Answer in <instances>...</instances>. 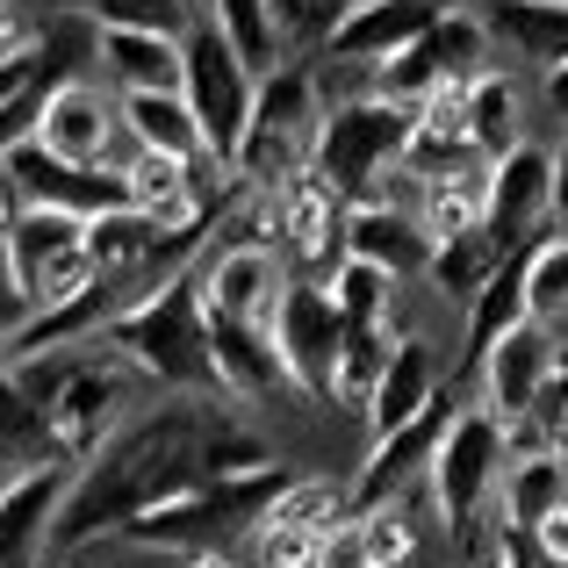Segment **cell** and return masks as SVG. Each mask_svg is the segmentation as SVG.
<instances>
[{
  "instance_id": "6da1fadb",
  "label": "cell",
  "mask_w": 568,
  "mask_h": 568,
  "mask_svg": "<svg viewBox=\"0 0 568 568\" xmlns=\"http://www.w3.org/2000/svg\"><path fill=\"white\" fill-rule=\"evenodd\" d=\"M266 439L237 417V396H173L152 417L123 425L94 460H80L65 511H58L51 555H87L94 540H115L138 511L181 497L209 475L266 468Z\"/></svg>"
},
{
  "instance_id": "7a4b0ae2",
  "label": "cell",
  "mask_w": 568,
  "mask_h": 568,
  "mask_svg": "<svg viewBox=\"0 0 568 568\" xmlns=\"http://www.w3.org/2000/svg\"><path fill=\"white\" fill-rule=\"evenodd\" d=\"M101 338H109L130 367H144L159 388H181V396H223L216 338H209V303H202V260L173 266L152 295H138L123 317L101 324Z\"/></svg>"
},
{
  "instance_id": "3957f363",
  "label": "cell",
  "mask_w": 568,
  "mask_h": 568,
  "mask_svg": "<svg viewBox=\"0 0 568 568\" xmlns=\"http://www.w3.org/2000/svg\"><path fill=\"white\" fill-rule=\"evenodd\" d=\"M14 375L43 403V417H51V432H58V454L94 460L101 446L115 439V417L130 410V382H138L144 367H130L109 338H80V346H51V353L14 361Z\"/></svg>"
},
{
  "instance_id": "277c9868",
  "label": "cell",
  "mask_w": 568,
  "mask_h": 568,
  "mask_svg": "<svg viewBox=\"0 0 568 568\" xmlns=\"http://www.w3.org/2000/svg\"><path fill=\"white\" fill-rule=\"evenodd\" d=\"M281 489H288V468H281V460H266V468H252V475H209V483L181 489V497L138 511L115 540L144 547V555H231L237 540H252V532L266 526Z\"/></svg>"
},
{
  "instance_id": "5b68a950",
  "label": "cell",
  "mask_w": 568,
  "mask_h": 568,
  "mask_svg": "<svg viewBox=\"0 0 568 568\" xmlns=\"http://www.w3.org/2000/svg\"><path fill=\"white\" fill-rule=\"evenodd\" d=\"M324 130V101H317V72L310 65H266L260 72V101H252V123L237 138L231 173L252 194H281L310 173V152H317Z\"/></svg>"
},
{
  "instance_id": "8992f818",
  "label": "cell",
  "mask_w": 568,
  "mask_h": 568,
  "mask_svg": "<svg viewBox=\"0 0 568 568\" xmlns=\"http://www.w3.org/2000/svg\"><path fill=\"white\" fill-rule=\"evenodd\" d=\"M417 130L410 101H388V94H361L346 109L324 115L317 130V152H310V173L338 194V202H367L388 173H403V144Z\"/></svg>"
},
{
  "instance_id": "52a82bcc",
  "label": "cell",
  "mask_w": 568,
  "mask_h": 568,
  "mask_svg": "<svg viewBox=\"0 0 568 568\" xmlns=\"http://www.w3.org/2000/svg\"><path fill=\"white\" fill-rule=\"evenodd\" d=\"M181 94L194 101V115H202L209 159L231 173L237 138H245V123H252V101H260V65H252V58L237 51L209 14L187 29V87H181Z\"/></svg>"
},
{
  "instance_id": "ba28073f",
  "label": "cell",
  "mask_w": 568,
  "mask_h": 568,
  "mask_svg": "<svg viewBox=\"0 0 568 568\" xmlns=\"http://www.w3.org/2000/svg\"><path fill=\"white\" fill-rule=\"evenodd\" d=\"M504 468H511V454H504V417L489 410H454V425H446L439 454H432V504H439L446 532H475V518H483L489 489L504 483Z\"/></svg>"
},
{
  "instance_id": "9c48e42d",
  "label": "cell",
  "mask_w": 568,
  "mask_h": 568,
  "mask_svg": "<svg viewBox=\"0 0 568 568\" xmlns=\"http://www.w3.org/2000/svg\"><path fill=\"white\" fill-rule=\"evenodd\" d=\"M8 274H14V288H22L37 310H51V303H65V295H80L87 281H94L87 216L22 202V216H14V231H8Z\"/></svg>"
},
{
  "instance_id": "30bf717a",
  "label": "cell",
  "mask_w": 568,
  "mask_h": 568,
  "mask_svg": "<svg viewBox=\"0 0 568 568\" xmlns=\"http://www.w3.org/2000/svg\"><path fill=\"white\" fill-rule=\"evenodd\" d=\"M483 58H489V14H475V8H439L425 37L403 43L396 58H382V65H375V94L410 101V109H417V101L439 94V87L475 80V72H483Z\"/></svg>"
},
{
  "instance_id": "8fae6325",
  "label": "cell",
  "mask_w": 568,
  "mask_h": 568,
  "mask_svg": "<svg viewBox=\"0 0 568 568\" xmlns=\"http://www.w3.org/2000/svg\"><path fill=\"white\" fill-rule=\"evenodd\" d=\"M338 346H346V310L324 281H288L274 310V353L288 367L295 396L310 403H338Z\"/></svg>"
},
{
  "instance_id": "7c38bea8",
  "label": "cell",
  "mask_w": 568,
  "mask_h": 568,
  "mask_svg": "<svg viewBox=\"0 0 568 568\" xmlns=\"http://www.w3.org/2000/svg\"><path fill=\"white\" fill-rule=\"evenodd\" d=\"M483 231L497 237V252H532L547 231H555V152L540 144H518V152L489 159V209Z\"/></svg>"
},
{
  "instance_id": "4fadbf2b",
  "label": "cell",
  "mask_w": 568,
  "mask_h": 568,
  "mask_svg": "<svg viewBox=\"0 0 568 568\" xmlns=\"http://www.w3.org/2000/svg\"><path fill=\"white\" fill-rule=\"evenodd\" d=\"M8 173L22 187V202L37 209H72V216H115V209H138V187H130L123 166H80V159H58L43 152L37 138H22L8 152Z\"/></svg>"
},
{
  "instance_id": "5bb4252c",
  "label": "cell",
  "mask_w": 568,
  "mask_h": 568,
  "mask_svg": "<svg viewBox=\"0 0 568 568\" xmlns=\"http://www.w3.org/2000/svg\"><path fill=\"white\" fill-rule=\"evenodd\" d=\"M72 483H80V460H37V468H14V483L0 489V568H43Z\"/></svg>"
},
{
  "instance_id": "9a60e30c",
  "label": "cell",
  "mask_w": 568,
  "mask_h": 568,
  "mask_svg": "<svg viewBox=\"0 0 568 568\" xmlns=\"http://www.w3.org/2000/svg\"><path fill=\"white\" fill-rule=\"evenodd\" d=\"M460 403L454 396H432V410H417L410 425L382 432L375 446H367L361 475H353V511H375V504H396L403 489L417 483V475H432V454H439L446 425H454Z\"/></svg>"
},
{
  "instance_id": "2e32d148",
  "label": "cell",
  "mask_w": 568,
  "mask_h": 568,
  "mask_svg": "<svg viewBox=\"0 0 568 568\" xmlns=\"http://www.w3.org/2000/svg\"><path fill=\"white\" fill-rule=\"evenodd\" d=\"M281 295H288V266H281V245H266V237H237L202 260V303L216 317L274 324Z\"/></svg>"
},
{
  "instance_id": "e0dca14e",
  "label": "cell",
  "mask_w": 568,
  "mask_h": 568,
  "mask_svg": "<svg viewBox=\"0 0 568 568\" xmlns=\"http://www.w3.org/2000/svg\"><path fill=\"white\" fill-rule=\"evenodd\" d=\"M123 130H130L123 109H115L87 72H72V80H58L51 101H43L37 144L58 152V159H80V166H115V138H123Z\"/></svg>"
},
{
  "instance_id": "ac0fdd59",
  "label": "cell",
  "mask_w": 568,
  "mask_h": 568,
  "mask_svg": "<svg viewBox=\"0 0 568 568\" xmlns=\"http://www.w3.org/2000/svg\"><path fill=\"white\" fill-rule=\"evenodd\" d=\"M94 65L123 94H181L187 37H166V29H94Z\"/></svg>"
},
{
  "instance_id": "d6986e66",
  "label": "cell",
  "mask_w": 568,
  "mask_h": 568,
  "mask_svg": "<svg viewBox=\"0 0 568 568\" xmlns=\"http://www.w3.org/2000/svg\"><path fill=\"white\" fill-rule=\"evenodd\" d=\"M555 338H547V324L540 317H526L518 324V332H504L497 346L483 353V367H475V375H483V403L497 417H526L532 410V396H540V382L555 375Z\"/></svg>"
},
{
  "instance_id": "ffe728a7",
  "label": "cell",
  "mask_w": 568,
  "mask_h": 568,
  "mask_svg": "<svg viewBox=\"0 0 568 568\" xmlns=\"http://www.w3.org/2000/svg\"><path fill=\"white\" fill-rule=\"evenodd\" d=\"M209 338H216L223 396L266 403V396H281V388H295L288 367H281V353H274V324H245V317H216V310H209Z\"/></svg>"
},
{
  "instance_id": "44dd1931",
  "label": "cell",
  "mask_w": 568,
  "mask_h": 568,
  "mask_svg": "<svg viewBox=\"0 0 568 568\" xmlns=\"http://www.w3.org/2000/svg\"><path fill=\"white\" fill-rule=\"evenodd\" d=\"M346 252L388 266V274L403 281V274H417V266H432V231L410 216V209L367 194V202H346Z\"/></svg>"
},
{
  "instance_id": "7402d4cb",
  "label": "cell",
  "mask_w": 568,
  "mask_h": 568,
  "mask_svg": "<svg viewBox=\"0 0 568 568\" xmlns=\"http://www.w3.org/2000/svg\"><path fill=\"white\" fill-rule=\"evenodd\" d=\"M432 0H353V14L332 29V43L324 51L346 58V65H382V58H396L403 43H417L432 29Z\"/></svg>"
},
{
  "instance_id": "603a6c76",
  "label": "cell",
  "mask_w": 568,
  "mask_h": 568,
  "mask_svg": "<svg viewBox=\"0 0 568 568\" xmlns=\"http://www.w3.org/2000/svg\"><path fill=\"white\" fill-rule=\"evenodd\" d=\"M432 396H439V367H432V346L425 338H396V353H388V375L382 388L367 396V432H396L410 425L417 410H432Z\"/></svg>"
},
{
  "instance_id": "cb8c5ba5",
  "label": "cell",
  "mask_w": 568,
  "mask_h": 568,
  "mask_svg": "<svg viewBox=\"0 0 568 568\" xmlns=\"http://www.w3.org/2000/svg\"><path fill=\"white\" fill-rule=\"evenodd\" d=\"M123 123H130V144L144 152H173V159H209V138H202V115H194L187 94H123Z\"/></svg>"
},
{
  "instance_id": "d4e9b609",
  "label": "cell",
  "mask_w": 568,
  "mask_h": 568,
  "mask_svg": "<svg viewBox=\"0 0 568 568\" xmlns=\"http://www.w3.org/2000/svg\"><path fill=\"white\" fill-rule=\"evenodd\" d=\"M526 317H532V295H526V252H511V260H504L497 274L483 281V295L468 303V353H460V367H483V353L497 346L504 332H518Z\"/></svg>"
},
{
  "instance_id": "484cf974",
  "label": "cell",
  "mask_w": 568,
  "mask_h": 568,
  "mask_svg": "<svg viewBox=\"0 0 568 568\" xmlns=\"http://www.w3.org/2000/svg\"><path fill=\"white\" fill-rule=\"evenodd\" d=\"M37 460H65L58 432L43 403L29 396V382L14 375V361H0V468H37Z\"/></svg>"
},
{
  "instance_id": "4316f807",
  "label": "cell",
  "mask_w": 568,
  "mask_h": 568,
  "mask_svg": "<svg viewBox=\"0 0 568 568\" xmlns=\"http://www.w3.org/2000/svg\"><path fill=\"white\" fill-rule=\"evenodd\" d=\"M489 37L504 51L532 58V65H561L568 58V0H497L489 8Z\"/></svg>"
},
{
  "instance_id": "83f0119b",
  "label": "cell",
  "mask_w": 568,
  "mask_h": 568,
  "mask_svg": "<svg viewBox=\"0 0 568 568\" xmlns=\"http://www.w3.org/2000/svg\"><path fill=\"white\" fill-rule=\"evenodd\" d=\"M460 115H468V138H475L483 159H504V152L526 144V101H518V87L504 80V72H475Z\"/></svg>"
},
{
  "instance_id": "f1b7e54d",
  "label": "cell",
  "mask_w": 568,
  "mask_h": 568,
  "mask_svg": "<svg viewBox=\"0 0 568 568\" xmlns=\"http://www.w3.org/2000/svg\"><path fill=\"white\" fill-rule=\"evenodd\" d=\"M561 497H568V454L561 446L555 454H526V460L504 468V518H511V532H526V540Z\"/></svg>"
},
{
  "instance_id": "f546056e",
  "label": "cell",
  "mask_w": 568,
  "mask_h": 568,
  "mask_svg": "<svg viewBox=\"0 0 568 568\" xmlns=\"http://www.w3.org/2000/svg\"><path fill=\"white\" fill-rule=\"evenodd\" d=\"M483 209H489V166H468V173H446V181H425V209H417V223H425L432 245H439V237L475 231Z\"/></svg>"
},
{
  "instance_id": "4dcf8cb0",
  "label": "cell",
  "mask_w": 568,
  "mask_h": 568,
  "mask_svg": "<svg viewBox=\"0 0 568 568\" xmlns=\"http://www.w3.org/2000/svg\"><path fill=\"white\" fill-rule=\"evenodd\" d=\"M497 266H504L497 237H489L483 223H475V231H460V237H439V245H432V266H425V274L439 281L446 295H460V303H475V295H483V281L497 274Z\"/></svg>"
},
{
  "instance_id": "1f68e13d",
  "label": "cell",
  "mask_w": 568,
  "mask_h": 568,
  "mask_svg": "<svg viewBox=\"0 0 568 568\" xmlns=\"http://www.w3.org/2000/svg\"><path fill=\"white\" fill-rule=\"evenodd\" d=\"M388 353H396V332L388 324H346V346H338V403H361L382 388Z\"/></svg>"
},
{
  "instance_id": "d6a6232c",
  "label": "cell",
  "mask_w": 568,
  "mask_h": 568,
  "mask_svg": "<svg viewBox=\"0 0 568 568\" xmlns=\"http://www.w3.org/2000/svg\"><path fill=\"white\" fill-rule=\"evenodd\" d=\"M332 295H338V310H346V324H388V295H396V274L375 260H338V274H332Z\"/></svg>"
},
{
  "instance_id": "836d02e7",
  "label": "cell",
  "mask_w": 568,
  "mask_h": 568,
  "mask_svg": "<svg viewBox=\"0 0 568 568\" xmlns=\"http://www.w3.org/2000/svg\"><path fill=\"white\" fill-rule=\"evenodd\" d=\"M266 14H274L281 51H317V43H332V29L353 14V0H266Z\"/></svg>"
},
{
  "instance_id": "e575fe53",
  "label": "cell",
  "mask_w": 568,
  "mask_h": 568,
  "mask_svg": "<svg viewBox=\"0 0 568 568\" xmlns=\"http://www.w3.org/2000/svg\"><path fill=\"white\" fill-rule=\"evenodd\" d=\"M526 295H532V317L540 324L568 310V231H547L526 252Z\"/></svg>"
},
{
  "instance_id": "d590c367",
  "label": "cell",
  "mask_w": 568,
  "mask_h": 568,
  "mask_svg": "<svg viewBox=\"0 0 568 568\" xmlns=\"http://www.w3.org/2000/svg\"><path fill=\"white\" fill-rule=\"evenodd\" d=\"M317 555H324L317 526H281V518H266V526L252 532V561L260 568H317Z\"/></svg>"
},
{
  "instance_id": "8d00e7d4",
  "label": "cell",
  "mask_w": 568,
  "mask_h": 568,
  "mask_svg": "<svg viewBox=\"0 0 568 568\" xmlns=\"http://www.w3.org/2000/svg\"><path fill=\"white\" fill-rule=\"evenodd\" d=\"M367 532V555H375L382 568H410V518L396 511V504H375V511H353Z\"/></svg>"
},
{
  "instance_id": "74e56055",
  "label": "cell",
  "mask_w": 568,
  "mask_h": 568,
  "mask_svg": "<svg viewBox=\"0 0 568 568\" xmlns=\"http://www.w3.org/2000/svg\"><path fill=\"white\" fill-rule=\"evenodd\" d=\"M317 568H375V555H367V532H361V518H338L332 532H324V555Z\"/></svg>"
},
{
  "instance_id": "f35d334b",
  "label": "cell",
  "mask_w": 568,
  "mask_h": 568,
  "mask_svg": "<svg viewBox=\"0 0 568 568\" xmlns=\"http://www.w3.org/2000/svg\"><path fill=\"white\" fill-rule=\"evenodd\" d=\"M43 43V22L29 8H14V0H0V65H8V58H29Z\"/></svg>"
},
{
  "instance_id": "ab89813d",
  "label": "cell",
  "mask_w": 568,
  "mask_h": 568,
  "mask_svg": "<svg viewBox=\"0 0 568 568\" xmlns=\"http://www.w3.org/2000/svg\"><path fill=\"white\" fill-rule=\"evenodd\" d=\"M526 417H540V425L555 432V446H561V425H568V353H555V375L540 382V396H532Z\"/></svg>"
},
{
  "instance_id": "60d3db41",
  "label": "cell",
  "mask_w": 568,
  "mask_h": 568,
  "mask_svg": "<svg viewBox=\"0 0 568 568\" xmlns=\"http://www.w3.org/2000/svg\"><path fill=\"white\" fill-rule=\"evenodd\" d=\"M29 317H37V303H29V295L14 288V274L0 266V361H14V338H22Z\"/></svg>"
},
{
  "instance_id": "b9f144b4",
  "label": "cell",
  "mask_w": 568,
  "mask_h": 568,
  "mask_svg": "<svg viewBox=\"0 0 568 568\" xmlns=\"http://www.w3.org/2000/svg\"><path fill=\"white\" fill-rule=\"evenodd\" d=\"M532 555H540L547 568H568V497L540 518V526H532Z\"/></svg>"
},
{
  "instance_id": "7bdbcfd3",
  "label": "cell",
  "mask_w": 568,
  "mask_h": 568,
  "mask_svg": "<svg viewBox=\"0 0 568 568\" xmlns=\"http://www.w3.org/2000/svg\"><path fill=\"white\" fill-rule=\"evenodd\" d=\"M489 568H547V561L532 555V540H526V532H504V540H497V555H489Z\"/></svg>"
},
{
  "instance_id": "ee69618b",
  "label": "cell",
  "mask_w": 568,
  "mask_h": 568,
  "mask_svg": "<svg viewBox=\"0 0 568 568\" xmlns=\"http://www.w3.org/2000/svg\"><path fill=\"white\" fill-rule=\"evenodd\" d=\"M555 231H568V144L555 152Z\"/></svg>"
},
{
  "instance_id": "f6af8a7d",
  "label": "cell",
  "mask_w": 568,
  "mask_h": 568,
  "mask_svg": "<svg viewBox=\"0 0 568 568\" xmlns=\"http://www.w3.org/2000/svg\"><path fill=\"white\" fill-rule=\"evenodd\" d=\"M547 101H555V115L568 123V58H561V65H547Z\"/></svg>"
},
{
  "instance_id": "bcb514c9",
  "label": "cell",
  "mask_w": 568,
  "mask_h": 568,
  "mask_svg": "<svg viewBox=\"0 0 568 568\" xmlns=\"http://www.w3.org/2000/svg\"><path fill=\"white\" fill-rule=\"evenodd\" d=\"M51 8H58V14H94L101 0H51Z\"/></svg>"
},
{
  "instance_id": "7dc6e473",
  "label": "cell",
  "mask_w": 568,
  "mask_h": 568,
  "mask_svg": "<svg viewBox=\"0 0 568 568\" xmlns=\"http://www.w3.org/2000/svg\"><path fill=\"white\" fill-rule=\"evenodd\" d=\"M187 568H237L231 555H187Z\"/></svg>"
},
{
  "instance_id": "c3c4849f",
  "label": "cell",
  "mask_w": 568,
  "mask_h": 568,
  "mask_svg": "<svg viewBox=\"0 0 568 568\" xmlns=\"http://www.w3.org/2000/svg\"><path fill=\"white\" fill-rule=\"evenodd\" d=\"M0 266H8V231H0Z\"/></svg>"
},
{
  "instance_id": "681fc988",
  "label": "cell",
  "mask_w": 568,
  "mask_h": 568,
  "mask_svg": "<svg viewBox=\"0 0 568 568\" xmlns=\"http://www.w3.org/2000/svg\"><path fill=\"white\" fill-rule=\"evenodd\" d=\"M561 454H568V425H561Z\"/></svg>"
},
{
  "instance_id": "f907efd6",
  "label": "cell",
  "mask_w": 568,
  "mask_h": 568,
  "mask_svg": "<svg viewBox=\"0 0 568 568\" xmlns=\"http://www.w3.org/2000/svg\"><path fill=\"white\" fill-rule=\"evenodd\" d=\"M375 568H382V561H375Z\"/></svg>"
}]
</instances>
